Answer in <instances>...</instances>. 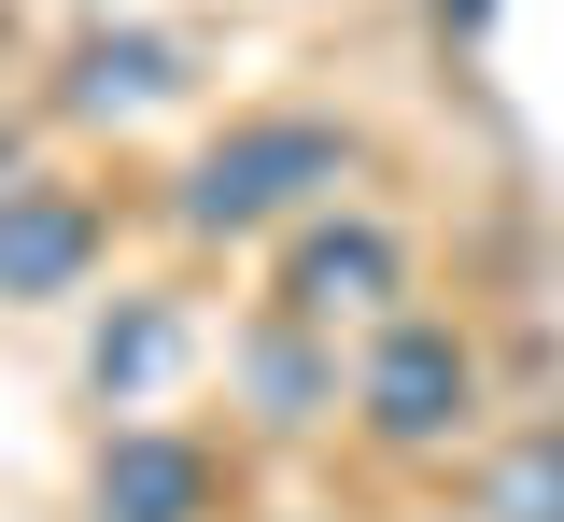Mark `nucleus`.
<instances>
[{
	"mask_svg": "<svg viewBox=\"0 0 564 522\" xmlns=\"http://www.w3.org/2000/svg\"><path fill=\"white\" fill-rule=\"evenodd\" d=\"M339 170H352V142L325 128V113H254V128H226V142L198 155L184 226H198V240H240V226L296 213V198H311V184H339Z\"/></svg>",
	"mask_w": 564,
	"mask_h": 522,
	"instance_id": "f257e3e1",
	"label": "nucleus"
},
{
	"mask_svg": "<svg viewBox=\"0 0 564 522\" xmlns=\"http://www.w3.org/2000/svg\"><path fill=\"white\" fill-rule=\"evenodd\" d=\"M367 424H381V438H452V424H466V354H452V325H395V339L367 354Z\"/></svg>",
	"mask_w": 564,
	"mask_h": 522,
	"instance_id": "f03ea898",
	"label": "nucleus"
},
{
	"mask_svg": "<svg viewBox=\"0 0 564 522\" xmlns=\"http://www.w3.org/2000/svg\"><path fill=\"white\" fill-rule=\"evenodd\" d=\"M99 254V213L57 184H0V297H70Z\"/></svg>",
	"mask_w": 564,
	"mask_h": 522,
	"instance_id": "7ed1b4c3",
	"label": "nucleus"
},
{
	"mask_svg": "<svg viewBox=\"0 0 564 522\" xmlns=\"http://www.w3.org/2000/svg\"><path fill=\"white\" fill-rule=\"evenodd\" d=\"M99 522H198V452L128 424V438L99 452Z\"/></svg>",
	"mask_w": 564,
	"mask_h": 522,
	"instance_id": "20e7f679",
	"label": "nucleus"
},
{
	"mask_svg": "<svg viewBox=\"0 0 564 522\" xmlns=\"http://www.w3.org/2000/svg\"><path fill=\"white\" fill-rule=\"evenodd\" d=\"M367 297H395V240L381 226H325V240H296V283H282V311H367Z\"/></svg>",
	"mask_w": 564,
	"mask_h": 522,
	"instance_id": "39448f33",
	"label": "nucleus"
},
{
	"mask_svg": "<svg viewBox=\"0 0 564 522\" xmlns=\"http://www.w3.org/2000/svg\"><path fill=\"white\" fill-rule=\"evenodd\" d=\"M184 85V43H155V29H128V43H85V72H70V99L85 113H141V99H170Z\"/></svg>",
	"mask_w": 564,
	"mask_h": 522,
	"instance_id": "423d86ee",
	"label": "nucleus"
},
{
	"mask_svg": "<svg viewBox=\"0 0 564 522\" xmlns=\"http://www.w3.org/2000/svg\"><path fill=\"white\" fill-rule=\"evenodd\" d=\"M480 522H564V438H522L508 466H494Z\"/></svg>",
	"mask_w": 564,
	"mask_h": 522,
	"instance_id": "0eeeda50",
	"label": "nucleus"
},
{
	"mask_svg": "<svg viewBox=\"0 0 564 522\" xmlns=\"http://www.w3.org/2000/svg\"><path fill=\"white\" fill-rule=\"evenodd\" d=\"M170 354H184V325H170V311H128V325L99 339V395H155Z\"/></svg>",
	"mask_w": 564,
	"mask_h": 522,
	"instance_id": "6e6552de",
	"label": "nucleus"
},
{
	"mask_svg": "<svg viewBox=\"0 0 564 522\" xmlns=\"http://www.w3.org/2000/svg\"><path fill=\"white\" fill-rule=\"evenodd\" d=\"M254 395H269L282 424H296V410H311V395H325V368H311V354H296V339H269V354H254Z\"/></svg>",
	"mask_w": 564,
	"mask_h": 522,
	"instance_id": "1a4fd4ad",
	"label": "nucleus"
}]
</instances>
